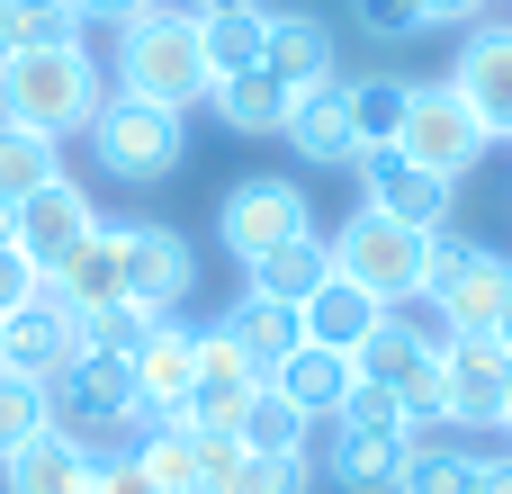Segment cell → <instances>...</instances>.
<instances>
[{
    "label": "cell",
    "instance_id": "34",
    "mask_svg": "<svg viewBox=\"0 0 512 494\" xmlns=\"http://www.w3.org/2000/svg\"><path fill=\"white\" fill-rule=\"evenodd\" d=\"M387 494H477V459L450 450V441H414V459L396 468Z\"/></svg>",
    "mask_w": 512,
    "mask_h": 494
},
{
    "label": "cell",
    "instance_id": "2",
    "mask_svg": "<svg viewBox=\"0 0 512 494\" xmlns=\"http://www.w3.org/2000/svg\"><path fill=\"white\" fill-rule=\"evenodd\" d=\"M117 90H126V99H162V108L207 99L216 81H207L198 18H189V9H171V0H153L144 18H126V27H117Z\"/></svg>",
    "mask_w": 512,
    "mask_h": 494
},
{
    "label": "cell",
    "instance_id": "19",
    "mask_svg": "<svg viewBox=\"0 0 512 494\" xmlns=\"http://www.w3.org/2000/svg\"><path fill=\"white\" fill-rule=\"evenodd\" d=\"M90 477H99V450L72 441L63 423L36 432L18 459H0V494H90Z\"/></svg>",
    "mask_w": 512,
    "mask_h": 494
},
{
    "label": "cell",
    "instance_id": "23",
    "mask_svg": "<svg viewBox=\"0 0 512 494\" xmlns=\"http://www.w3.org/2000/svg\"><path fill=\"white\" fill-rule=\"evenodd\" d=\"M315 468L306 459H252L234 450V432H207V486L198 494H306Z\"/></svg>",
    "mask_w": 512,
    "mask_h": 494
},
{
    "label": "cell",
    "instance_id": "30",
    "mask_svg": "<svg viewBox=\"0 0 512 494\" xmlns=\"http://www.w3.org/2000/svg\"><path fill=\"white\" fill-rule=\"evenodd\" d=\"M243 279H252L261 297H288V306H306V297H315V288L333 279V243H324V234H306V243H288V252H270L261 270H243Z\"/></svg>",
    "mask_w": 512,
    "mask_h": 494
},
{
    "label": "cell",
    "instance_id": "7",
    "mask_svg": "<svg viewBox=\"0 0 512 494\" xmlns=\"http://www.w3.org/2000/svg\"><path fill=\"white\" fill-rule=\"evenodd\" d=\"M306 234H315L306 189H297V180H270V171L234 180V189H225V207H216V243H225L243 270H261L270 252H288V243H306Z\"/></svg>",
    "mask_w": 512,
    "mask_h": 494
},
{
    "label": "cell",
    "instance_id": "17",
    "mask_svg": "<svg viewBox=\"0 0 512 494\" xmlns=\"http://www.w3.org/2000/svg\"><path fill=\"white\" fill-rule=\"evenodd\" d=\"M126 378H135V396H144V423H171V414L189 405V387H198V333L162 315L153 342L126 360Z\"/></svg>",
    "mask_w": 512,
    "mask_h": 494
},
{
    "label": "cell",
    "instance_id": "3",
    "mask_svg": "<svg viewBox=\"0 0 512 494\" xmlns=\"http://www.w3.org/2000/svg\"><path fill=\"white\" fill-rule=\"evenodd\" d=\"M414 459V423H405V405L387 396V387H351L342 396V414H333V450H324V477L342 494H387L396 486V468Z\"/></svg>",
    "mask_w": 512,
    "mask_h": 494
},
{
    "label": "cell",
    "instance_id": "40",
    "mask_svg": "<svg viewBox=\"0 0 512 494\" xmlns=\"http://www.w3.org/2000/svg\"><path fill=\"white\" fill-rule=\"evenodd\" d=\"M72 9H81V27H90V18H99V27H126V18H144L153 0H72Z\"/></svg>",
    "mask_w": 512,
    "mask_h": 494
},
{
    "label": "cell",
    "instance_id": "35",
    "mask_svg": "<svg viewBox=\"0 0 512 494\" xmlns=\"http://www.w3.org/2000/svg\"><path fill=\"white\" fill-rule=\"evenodd\" d=\"M36 432H54V387H36V378H9V369H0V459H18Z\"/></svg>",
    "mask_w": 512,
    "mask_h": 494
},
{
    "label": "cell",
    "instance_id": "44",
    "mask_svg": "<svg viewBox=\"0 0 512 494\" xmlns=\"http://www.w3.org/2000/svg\"><path fill=\"white\" fill-rule=\"evenodd\" d=\"M495 351L512 360V288H504V315H495Z\"/></svg>",
    "mask_w": 512,
    "mask_h": 494
},
{
    "label": "cell",
    "instance_id": "18",
    "mask_svg": "<svg viewBox=\"0 0 512 494\" xmlns=\"http://www.w3.org/2000/svg\"><path fill=\"white\" fill-rule=\"evenodd\" d=\"M450 90H459V99L477 108V126L504 144V135H512V27H477V36L459 45Z\"/></svg>",
    "mask_w": 512,
    "mask_h": 494
},
{
    "label": "cell",
    "instance_id": "21",
    "mask_svg": "<svg viewBox=\"0 0 512 494\" xmlns=\"http://www.w3.org/2000/svg\"><path fill=\"white\" fill-rule=\"evenodd\" d=\"M297 324H306V342H315V351H342V360H360V342H369V333L387 324V306H378L369 288H351V279L333 270V279H324V288H315V297L297 306Z\"/></svg>",
    "mask_w": 512,
    "mask_h": 494
},
{
    "label": "cell",
    "instance_id": "42",
    "mask_svg": "<svg viewBox=\"0 0 512 494\" xmlns=\"http://www.w3.org/2000/svg\"><path fill=\"white\" fill-rule=\"evenodd\" d=\"M477 494H512V459H477Z\"/></svg>",
    "mask_w": 512,
    "mask_h": 494
},
{
    "label": "cell",
    "instance_id": "26",
    "mask_svg": "<svg viewBox=\"0 0 512 494\" xmlns=\"http://www.w3.org/2000/svg\"><path fill=\"white\" fill-rule=\"evenodd\" d=\"M225 333H234V342H243V351L261 360V378H270V369H279V360H288V351L306 342V324H297V306H288V297H261V288H243V297H234V315H225Z\"/></svg>",
    "mask_w": 512,
    "mask_h": 494
},
{
    "label": "cell",
    "instance_id": "9",
    "mask_svg": "<svg viewBox=\"0 0 512 494\" xmlns=\"http://www.w3.org/2000/svg\"><path fill=\"white\" fill-rule=\"evenodd\" d=\"M486 126H477V108L450 90V81H414V99H405V135H396V153L405 162H423V171H441V180H468L477 162H486Z\"/></svg>",
    "mask_w": 512,
    "mask_h": 494
},
{
    "label": "cell",
    "instance_id": "12",
    "mask_svg": "<svg viewBox=\"0 0 512 494\" xmlns=\"http://www.w3.org/2000/svg\"><path fill=\"white\" fill-rule=\"evenodd\" d=\"M504 387H512V360L495 351V333H450L441 342V423L495 432L504 423Z\"/></svg>",
    "mask_w": 512,
    "mask_h": 494
},
{
    "label": "cell",
    "instance_id": "41",
    "mask_svg": "<svg viewBox=\"0 0 512 494\" xmlns=\"http://www.w3.org/2000/svg\"><path fill=\"white\" fill-rule=\"evenodd\" d=\"M486 18V0H423V27H468Z\"/></svg>",
    "mask_w": 512,
    "mask_h": 494
},
{
    "label": "cell",
    "instance_id": "13",
    "mask_svg": "<svg viewBox=\"0 0 512 494\" xmlns=\"http://www.w3.org/2000/svg\"><path fill=\"white\" fill-rule=\"evenodd\" d=\"M351 171H360V207H378V216H396V225H414V234H450V198H459V180L405 162L396 144H387V153H360Z\"/></svg>",
    "mask_w": 512,
    "mask_h": 494
},
{
    "label": "cell",
    "instance_id": "45",
    "mask_svg": "<svg viewBox=\"0 0 512 494\" xmlns=\"http://www.w3.org/2000/svg\"><path fill=\"white\" fill-rule=\"evenodd\" d=\"M495 432H512V387H504V423H495Z\"/></svg>",
    "mask_w": 512,
    "mask_h": 494
},
{
    "label": "cell",
    "instance_id": "25",
    "mask_svg": "<svg viewBox=\"0 0 512 494\" xmlns=\"http://www.w3.org/2000/svg\"><path fill=\"white\" fill-rule=\"evenodd\" d=\"M207 99H216V117H225L234 135H279V126H288V99H297V90H288L270 63H252V72H225Z\"/></svg>",
    "mask_w": 512,
    "mask_h": 494
},
{
    "label": "cell",
    "instance_id": "29",
    "mask_svg": "<svg viewBox=\"0 0 512 494\" xmlns=\"http://www.w3.org/2000/svg\"><path fill=\"white\" fill-rule=\"evenodd\" d=\"M342 99H351L360 153H387V144L405 135V99H414V81H396V72H369V81H342Z\"/></svg>",
    "mask_w": 512,
    "mask_h": 494
},
{
    "label": "cell",
    "instance_id": "27",
    "mask_svg": "<svg viewBox=\"0 0 512 494\" xmlns=\"http://www.w3.org/2000/svg\"><path fill=\"white\" fill-rule=\"evenodd\" d=\"M306 441H315V423H306L279 387H261V396L234 414V450H252V459H315Z\"/></svg>",
    "mask_w": 512,
    "mask_h": 494
},
{
    "label": "cell",
    "instance_id": "16",
    "mask_svg": "<svg viewBox=\"0 0 512 494\" xmlns=\"http://www.w3.org/2000/svg\"><path fill=\"white\" fill-rule=\"evenodd\" d=\"M279 135L297 144V162H306V171H351V162H360V126H351V99H342V81H324V90H297Z\"/></svg>",
    "mask_w": 512,
    "mask_h": 494
},
{
    "label": "cell",
    "instance_id": "36",
    "mask_svg": "<svg viewBox=\"0 0 512 494\" xmlns=\"http://www.w3.org/2000/svg\"><path fill=\"white\" fill-rule=\"evenodd\" d=\"M153 324H162V315H144L135 297H126V306H99V315H81V351H90V360H135V351L153 342Z\"/></svg>",
    "mask_w": 512,
    "mask_h": 494
},
{
    "label": "cell",
    "instance_id": "20",
    "mask_svg": "<svg viewBox=\"0 0 512 494\" xmlns=\"http://www.w3.org/2000/svg\"><path fill=\"white\" fill-rule=\"evenodd\" d=\"M261 63H270L288 90H324V81H342V63H333V27L306 18V9H270V27H261Z\"/></svg>",
    "mask_w": 512,
    "mask_h": 494
},
{
    "label": "cell",
    "instance_id": "1",
    "mask_svg": "<svg viewBox=\"0 0 512 494\" xmlns=\"http://www.w3.org/2000/svg\"><path fill=\"white\" fill-rule=\"evenodd\" d=\"M99 99H108V72H99L90 36H72V45H36V54H0V117L27 126V135H45V144L90 135Z\"/></svg>",
    "mask_w": 512,
    "mask_h": 494
},
{
    "label": "cell",
    "instance_id": "5",
    "mask_svg": "<svg viewBox=\"0 0 512 494\" xmlns=\"http://www.w3.org/2000/svg\"><path fill=\"white\" fill-rule=\"evenodd\" d=\"M324 243H333V270H342L351 288H369L378 306H414V297H423V252H432V234H414V225H396V216H378V207H351L342 234H324Z\"/></svg>",
    "mask_w": 512,
    "mask_h": 494
},
{
    "label": "cell",
    "instance_id": "11",
    "mask_svg": "<svg viewBox=\"0 0 512 494\" xmlns=\"http://www.w3.org/2000/svg\"><path fill=\"white\" fill-rule=\"evenodd\" d=\"M90 234H99V207H90L81 180H45V189H27V198L9 207V243H18L45 279H63Z\"/></svg>",
    "mask_w": 512,
    "mask_h": 494
},
{
    "label": "cell",
    "instance_id": "6",
    "mask_svg": "<svg viewBox=\"0 0 512 494\" xmlns=\"http://www.w3.org/2000/svg\"><path fill=\"white\" fill-rule=\"evenodd\" d=\"M504 288H512L504 252H486L468 234H432V252H423V306L441 315V333H495Z\"/></svg>",
    "mask_w": 512,
    "mask_h": 494
},
{
    "label": "cell",
    "instance_id": "14",
    "mask_svg": "<svg viewBox=\"0 0 512 494\" xmlns=\"http://www.w3.org/2000/svg\"><path fill=\"white\" fill-rule=\"evenodd\" d=\"M261 387H270V378H261V360L216 324V333H198V387H189L180 423H189V432H234V414H243Z\"/></svg>",
    "mask_w": 512,
    "mask_h": 494
},
{
    "label": "cell",
    "instance_id": "32",
    "mask_svg": "<svg viewBox=\"0 0 512 494\" xmlns=\"http://www.w3.org/2000/svg\"><path fill=\"white\" fill-rule=\"evenodd\" d=\"M45 180H63V144H45V135H27V126L0 117V207H18Z\"/></svg>",
    "mask_w": 512,
    "mask_h": 494
},
{
    "label": "cell",
    "instance_id": "43",
    "mask_svg": "<svg viewBox=\"0 0 512 494\" xmlns=\"http://www.w3.org/2000/svg\"><path fill=\"white\" fill-rule=\"evenodd\" d=\"M171 9H189V18H216V9H261V0H171Z\"/></svg>",
    "mask_w": 512,
    "mask_h": 494
},
{
    "label": "cell",
    "instance_id": "4",
    "mask_svg": "<svg viewBox=\"0 0 512 494\" xmlns=\"http://www.w3.org/2000/svg\"><path fill=\"white\" fill-rule=\"evenodd\" d=\"M90 153H99V171H108V180L153 189V180H171V171H180L189 126H180V108H162V99H126V90H108V99H99V117H90Z\"/></svg>",
    "mask_w": 512,
    "mask_h": 494
},
{
    "label": "cell",
    "instance_id": "33",
    "mask_svg": "<svg viewBox=\"0 0 512 494\" xmlns=\"http://www.w3.org/2000/svg\"><path fill=\"white\" fill-rule=\"evenodd\" d=\"M81 9L72 0H0V54H36V45H72Z\"/></svg>",
    "mask_w": 512,
    "mask_h": 494
},
{
    "label": "cell",
    "instance_id": "37",
    "mask_svg": "<svg viewBox=\"0 0 512 494\" xmlns=\"http://www.w3.org/2000/svg\"><path fill=\"white\" fill-rule=\"evenodd\" d=\"M351 18L369 36H423V0H351Z\"/></svg>",
    "mask_w": 512,
    "mask_h": 494
},
{
    "label": "cell",
    "instance_id": "8",
    "mask_svg": "<svg viewBox=\"0 0 512 494\" xmlns=\"http://www.w3.org/2000/svg\"><path fill=\"white\" fill-rule=\"evenodd\" d=\"M0 369L9 378H36V387H63L81 369V306L54 279H36V297L18 315H0Z\"/></svg>",
    "mask_w": 512,
    "mask_h": 494
},
{
    "label": "cell",
    "instance_id": "38",
    "mask_svg": "<svg viewBox=\"0 0 512 494\" xmlns=\"http://www.w3.org/2000/svg\"><path fill=\"white\" fill-rule=\"evenodd\" d=\"M90 494H162V486L144 477V459H135V450H99V477H90Z\"/></svg>",
    "mask_w": 512,
    "mask_h": 494
},
{
    "label": "cell",
    "instance_id": "15",
    "mask_svg": "<svg viewBox=\"0 0 512 494\" xmlns=\"http://www.w3.org/2000/svg\"><path fill=\"white\" fill-rule=\"evenodd\" d=\"M117 234H126V297L144 315H180L189 288H198V252L171 225H117Z\"/></svg>",
    "mask_w": 512,
    "mask_h": 494
},
{
    "label": "cell",
    "instance_id": "28",
    "mask_svg": "<svg viewBox=\"0 0 512 494\" xmlns=\"http://www.w3.org/2000/svg\"><path fill=\"white\" fill-rule=\"evenodd\" d=\"M54 288H63L81 315H99V306H126V234H117V225H99V234L81 243V261H72Z\"/></svg>",
    "mask_w": 512,
    "mask_h": 494
},
{
    "label": "cell",
    "instance_id": "22",
    "mask_svg": "<svg viewBox=\"0 0 512 494\" xmlns=\"http://www.w3.org/2000/svg\"><path fill=\"white\" fill-rule=\"evenodd\" d=\"M270 387L306 414V423H333L342 414V396L360 387V360H342V351H315V342H297L279 369H270Z\"/></svg>",
    "mask_w": 512,
    "mask_h": 494
},
{
    "label": "cell",
    "instance_id": "39",
    "mask_svg": "<svg viewBox=\"0 0 512 494\" xmlns=\"http://www.w3.org/2000/svg\"><path fill=\"white\" fill-rule=\"evenodd\" d=\"M36 279H45V270H36L18 243H0V315H18V306L36 297Z\"/></svg>",
    "mask_w": 512,
    "mask_h": 494
},
{
    "label": "cell",
    "instance_id": "31",
    "mask_svg": "<svg viewBox=\"0 0 512 494\" xmlns=\"http://www.w3.org/2000/svg\"><path fill=\"white\" fill-rule=\"evenodd\" d=\"M261 27H270V9H216V18H198L207 81H225V72H252V63H261Z\"/></svg>",
    "mask_w": 512,
    "mask_h": 494
},
{
    "label": "cell",
    "instance_id": "10",
    "mask_svg": "<svg viewBox=\"0 0 512 494\" xmlns=\"http://www.w3.org/2000/svg\"><path fill=\"white\" fill-rule=\"evenodd\" d=\"M54 423H63L72 441H90V450H126V441L144 432V396H135L126 360H90V351H81V369L54 387Z\"/></svg>",
    "mask_w": 512,
    "mask_h": 494
},
{
    "label": "cell",
    "instance_id": "24",
    "mask_svg": "<svg viewBox=\"0 0 512 494\" xmlns=\"http://www.w3.org/2000/svg\"><path fill=\"white\" fill-rule=\"evenodd\" d=\"M126 450L144 459V477H153L162 494H198L207 486V432H189L180 414H171V423H144Z\"/></svg>",
    "mask_w": 512,
    "mask_h": 494
}]
</instances>
